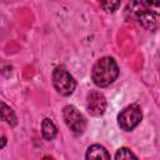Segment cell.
I'll return each mask as SVG.
<instances>
[{
	"mask_svg": "<svg viewBox=\"0 0 160 160\" xmlns=\"http://www.w3.org/2000/svg\"><path fill=\"white\" fill-rule=\"evenodd\" d=\"M119 75V68L116 61L110 56L99 59L91 70V79L99 88H106L112 84Z\"/></svg>",
	"mask_w": 160,
	"mask_h": 160,
	"instance_id": "6da1fadb",
	"label": "cell"
},
{
	"mask_svg": "<svg viewBox=\"0 0 160 160\" xmlns=\"http://www.w3.org/2000/svg\"><path fill=\"white\" fill-rule=\"evenodd\" d=\"M52 84L55 90L62 95L69 96L74 92L76 88V81L72 78V75L64 68V66H56L52 71Z\"/></svg>",
	"mask_w": 160,
	"mask_h": 160,
	"instance_id": "7a4b0ae2",
	"label": "cell"
},
{
	"mask_svg": "<svg viewBox=\"0 0 160 160\" xmlns=\"http://www.w3.org/2000/svg\"><path fill=\"white\" fill-rule=\"evenodd\" d=\"M141 119H142V112L140 106L136 104H131L124 108L118 115V125L120 126V129L125 131H131L140 124Z\"/></svg>",
	"mask_w": 160,
	"mask_h": 160,
	"instance_id": "3957f363",
	"label": "cell"
},
{
	"mask_svg": "<svg viewBox=\"0 0 160 160\" xmlns=\"http://www.w3.org/2000/svg\"><path fill=\"white\" fill-rule=\"evenodd\" d=\"M62 116L66 126L74 135H81L86 129V119L72 105H66L62 110Z\"/></svg>",
	"mask_w": 160,
	"mask_h": 160,
	"instance_id": "277c9868",
	"label": "cell"
},
{
	"mask_svg": "<svg viewBox=\"0 0 160 160\" xmlns=\"http://www.w3.org/2000/svg\"><path fill=\"white\" fill-rule=\"evenodd\" d=\"M86 110L92 116H100L106 110V99L100 91H90L86 96Z\"/></svg>",
	"mask_w": 160,
	"mask_h": 160,
	"instance_id": "5b68a950",
	"label": "cell"
},
{
	"mask_svg": "<svg viewBox=\"0 0 160 160\" xmlns=\"http://www.w3.org/2000/svg\"><path fill=\"white\" fill-rule=\"evenodd\" d=\"M136 4V9L135 10V16L136 20L140 22V25L148 30H152L156 28V18L155 14H152L151 11H149L146 8L142 6L141 2H135Z\"/></svg>",
	"mask_w": 160,
	"mask_h": 160,
	"instance_id": "8992f818",
	"label": "cell"
},
{
	"mask_svg": "<svg viewBox=\"0 0 160 160\" xmlns=\"http://www.w3.org/2000/svg\"><path fill=\"white\" fill-rule=\"evenodd\" d=\"M85 159L86 160H110V154L104 146L99 144H94L88 148Z\"/></svg>",
	"mask_w": 160,
	"mask_h": 160,
	"instance_id": "52a82bcc",
	"label": "cell"
},
{
	"mask_svg": "<svg viewBox=\"0 0 160 160\" xmlns=\"http://www.w3.org/2000/svg\"><path fill=\"white\" fill-rule=\"evenodd\" d=\"M41 131H42V136H44L45 140H52L58 135V129H56L55 124L49 118H45L42 120V122H41Z\"/></svg>",
	"mask_w": 160,
	"mask_h": 160,
	"instance_id": "ba28073f",
	"label": "cell"
},
{
	"mask_svg": "<svg viewBox=\"0 0 160 160\" xmlns=\"http://www.w3.org/2000/svg\"><path fill=\"white\" fill-rule=\"evenodd\" d=\"M1 119H2L4 121H6L10 126H15L16 122H18L16 115H15L14 110H12L10 106H8L5 102L1 104Z\"/></svg>",
	"mask_w": 160,
	"mask_h": 160,
	"instance_id": "9c48e42d",
	"label": "cell"
},
{
	"mask_svg": "<svg viewBox=\"0 0 160 160\" xmlns=\"http://www.w3.org/2000/svg\"><path fill=\"white\" fill-rule=\"evenodd\" d=\"M115 160H138V158L130 149L120 148L115 154Z\"/></svg>",
	"mask_w": 160,
	"mask_h": 160,
	"instance_id": "30bf717a",
	"label": "cell"
},
{
	"mask_svg": "<svg viewBox=\"0 0 160 160\" xmlns=\"http://www.w3.org/2000/svg\"><path fill=\"white\" fill-rule=\"evenodd\" d=\"M100 8H102V10H105L106 12H114L115 10H118V8L120 6V1H101Z\"/></svg>",
	"mask_w": 160,
	"mask_h": 160,
	"instance_id": "8fae6325",
	"label": "cell"
},
{
	"mask_svg": "<svg viewBox=\"0 0 160 160\" xmlns=\"http://www.w3.org/2000/svg\"><path fill=\"white\" fill-rule=\"evenodd\" d=\"M141 4L152 14L160 15V1H141Z\"/></svg>",
	"mask_w": 160,
	"mask_h": 160,
	"instance_id": "7c38bea8",
	"label": "cell"
},
{
	"mask_svg": "<svg viewBox=\"0 0 160 160\" xmlns=\"http://www.w3.org/2000/svg\"><path fill=\"white\" fill-rule=\"evenodd\" d=\"M1 140H2V144H1V148H4V146H5V144H6V139H5L4 136H2V139H1Z\"/></svg>",
	"mask_w": 160,
	"mask_h": 160,
	"instance_id": "4fadbf2b",
	"label": "cell"
},
{
	"mask_svg": "<svg viewBox=\"0 0 160 160\" xmlns=\"http://www.w3.org/2000/svg\"><path fill=\"white\" fill-rule=\"evenodd\" d=\"M42 160H54V159H52L51 156H45V158H44Z\"/></svg>",
	"mask_w": 160,
	"mask_h": 160,
	"instance_id": "5bb4252c",
	"label": "cell"
}]
</instances>
